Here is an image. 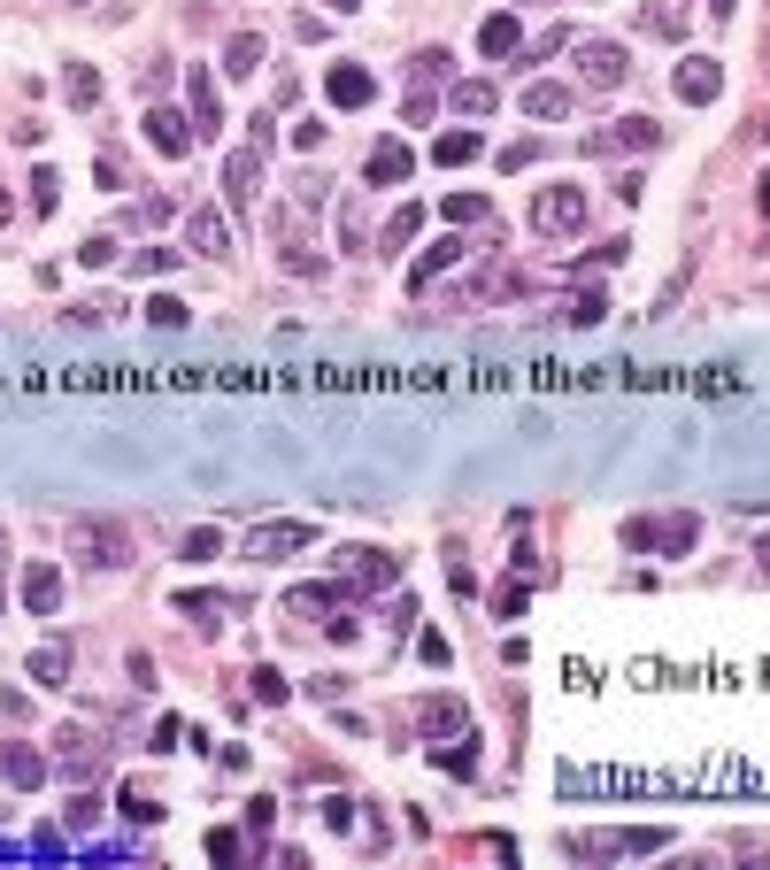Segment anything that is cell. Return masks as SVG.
I'll return each instance as SVG.
<instances>
[{"instance_id":"cell-45","label":"cell","mask_w":770,"mask_h":870,"mask_svg":"<svg viewBox=\"0 0 770 870\" xmlns=\"http://www.w3.org/2000/svg\"><path fill=\"white\" fill-rule=\"evenodd\" d=\"M416 655H424V663H455V647H447V632H424V640H416Z\"/></svg>"},{"instance_id":"cell-37","label":"cell","mask_w":770,"mask_h":870,"mask_svg":"<svg viewBox=\"0 0 770 870\" xmlns=\"http://www.w3.org/2000/svg\"><path fill=\"white\" fill-rule=\"evenodd\" d=\"M447 70H455V62H447V47H424V54L408 62V77H416V85H432V77H447Z\"/></svg>"},{"instance_id":"cell-42","label":"cell","mask_w":770,"mask_h":870,"mask_svg":"<svg viewBox=\"0 0 770 870\" xmlns=\"http://www.w3.org/2000/svg\"><path fill=\"white\" fill-rule=\"evenodd\" d=\"M162 216H169V201H154V193H147V201H131V209H124V224H131V231H139V224H162Z\"/></svg>"},{"instance_id":"cell-7","label":"cell","mask_w":770,"mask_h":870,"mask_svg":"<svg viewBox=\"0 0 770 870\" xmlns=\"http://www.w3.org/2000/svg\"><path fill=\"white\" fill-rule=\"evenodd\" d=\"M263 162H270V147H254V139H247V147L224 162V193H231V209H239V216L254 209V186H263Z\"/></svg>"},{"instance_id":"cell-51","label":"cell","mask_w":770,"mask_h":870,"mask_svg":"<svg viewBox=\"0 0 770 870\" xmlns=\"http://www.w3.org/2000/svg\"><path fill=\"white\" fill-rule=\"evenodd\" d=\"M270 817H278V802H270V794H254V802H247V824H254V832H270Z\"/></svg>"},{"instance_id":"cell-22","label":"cell","mask_w":770,"mask_h":870,"mask_svg":"<svg viewBox=\"0 0 770 870\" xmlns=\"http://www.w3.org/2000/svg\"><path fill=\"white\" fill-rule=\"evenodd\" d=\"M178 617H193L201 632H224V617H231V601H224V593H178Z\"/></svg>"},{"instance_id":"cell-16","label":"cell","mask_w":770,"mask_h":870,"mask_svg":"<svg viewBox=\"0 0 770 870\" xmlns=\"http://www.w3.org/2000/svg\"><path fill=\"white\" fill-rule=\"evenodd\" d=\"M463 254H470V247H463L455 231H447V239H432V247H424V263L408 270V286L424 293V286H432V278H440V270H455V263H463Z\"/></svg>"},{"instance_id":"cell-52","label":"cell","mask_w":770,"mask_h":870,"mask_svg":"<svg viewBox=\"0 0 770 870\" xmlns=\"http://www.w3.org/2000/svg\"><path fill=\"white\" fill-rule=\"evenodd\" d=\"M209 555H216V532H209V525H201V532H193V540H186V563H209Z\"/></svg>"},{"instance_id":"cell-13","label":"cell","mask_w":770,"mask_h":870,"mask_svg":"<svg viewBox=\"0 0 770 870\" xmlns=\"http://www.w3.org/2000/svg\"><path fill=\"white\" fill-rule=\"evenodd\" d=\"M147 139H154V154H193V124L178 116V109H147Z\"/></svg>"},{"instance_id":"cell-25","label":"cell","mask_w":770,"mask_h":870,"mask_svg":"<svg viewBox=\"0 0 770 870\" xmlns=\"http://www.w3.org/2000/svg\"><path fill=\"white\" fill-rule=\"evenodd\" d=\"M478 154H485V139H478V131H440V147H432V162H440V169H463V162H478Z\"/></svg>"},{"instance_id":"cell-1","label":"cell","mask_w":770,"mask_h":870,"mask_svg":"<svg viewBox=\"0 0 770 870\" xmlns=\"http://www.w3.org/2000/svg\"><path fill=\"white\" fill-rule=\"evenodd\" d=\"M70 555L93 563V570H124L131 563V532L116 525V516H77L70 525Z\"/></svg>"},{"instance_id":"cell-49","label":"cell","mask_w":770,"mask_h":870,"mask_svg":"<svg viewBox=\"0 0 770 870\" xmlns=\"http://www.w3.org/2000/svg\"><path fill=\"white\" fill-rule=\"evenodd\" d=\"M209 855H216V862H239L247 847H239V832H209Z\"/></svg>"},{"instance_id":"cell-9","label":"cell","mask_w":770,"mask_h":870,"mask_svg":"<svg viewBox=\"0 0 770 870\" xmlns=\"http://www.w3.org/2000/svg\"><path fill=\"white\" fill-rule=\"evenodd\" d=\"M670 85H678V101H686V109H709V101L724 93V70H717L709 54H686V62H678V77H670Z\"/></svg>"},{"instance_id":"cell-5","label":"cell","mask_w":770,"mask_h":870,"mask_svg":"<svg viewBox=\"0 0 770 870\" xmlns=\"http://www.w3.org/2000/svg\"><path fill=\"white\" fill-rule=\"evenodd\" d=\"M655 147H662V124L655 116H617L609 131L585 139V154H655Z\"/></svg>"},{"instance_id":"cell-46","label":"cell","mask_w":770,"mask_h":870,"mask_svg":"<svg viewBox=\"0 0 770 870\" xmlns=\"http://www.w3.org/2000/svg\"><path fill=\"white\" fill-rule=\"evenodd\" d=\"M316 817H324V824H331V832H348V824H355V802H339V794H331V802H324V809H316Z\"/></svg>"},{"instance_id":"cell-43","label":"cell","mask_w":770,"mask_h":870,"mask_svg":"<svg viewBox=\"0 0 770 870\" xmlns=\"http://www.w3.org/2000/svg\"><path fill=\"white\" fill-rule=\"evenodd\" d=\"M293 147L316 154V147H324V116H301V124H293Z\"/></svg>"},{"instance_id":"cell-31","label":"cell","mask_w":770,"mask_h":870,"mask_svg":"<svg viewBox=\"0 0 770 870\" xmlns=\"http://www.w3.org/2000/svg\"><path fill=\"white\" fill-rule=\"evenodd\" d=\"M31 678H39V685H62V678H70V647H62V640L39 647V655H31Z\"/></svg>"},{"instance_id":"cell-3","label":"cell","mask_w":770,"mask_h":870,"mask_svg":"<svg viewBox=\"0 0 770 870\" xmlns=\"http://www.w3.org/2000/svg\"><path fill=\"white\" fill-rule=\"evenodd\" d=\"M570 62H578V85H593V93H617L632 70V54L617 39H570Z\"/></svg>"},{"instance_id":"cell-20","label":"cell","mask_w":770,"mask_h":870,"mask_svg":"<svg viewBox=\"0 0 770 870\" xmlns=\"http://www.w3.org/2000/svg\"><path fill=\"white\" fill-rule=\"evenodd\" d=\"M224 77H263V31H231V47H224Z\"/></svg>"},{"instance_id":"cell-48","label":"cell","mask_w":770,"mask_h":870,"mask_svg":"<svg viewBox=\"0 0 770 870\" xmlns=\"http://www.w3.org/2000/svg\"><path fill=\"white\" fill-rule=\"evenodd\" d=\"M77 263H85V270H101V263H116V247H109V239H85V247H77Z\"/></svg>"},{"instance_id":"cell-8","label":"cell","mask_w":770,"mask_h":870,"mask_svg":"<svg viewBox=\"0 0 770 870\" xmlns=\"http://www.w3.org/2000/svg\"><path fill=\"white\" fill-rule=\"evenodd\" d=\"M339 578H348L355 593H386V585H401L393 555H378V547H348V555H339Z\"/></svg>"},{"instance_id":"cell-14","label":"cell","mask_w":770,"mask_h":870,"mask_svg":"<svg viewBox=\"0 0 770 870\" xmlns=\"http://www.w3.org/2000/svg\"><path fill=\"white\" fill-rule=\"evenodd\" d=\"M186 247H193V254H231V224H224V209H193V216H186Z\"/></svg>"},{"instance_id":"cell-26","label":"cell","mask_w":770,"mask_h":870,"mask_svg":"<svg viewBox=\"0 0 770 870\" xmlns=\"http://www.w3.org/2000/svg\"><path fill=\"white\" fill-rule=\"evenodd\" d=\"M0 778H9V786H39V778H47V755L9 747V755H0Z\"/></svg>"},{"instance_id":"cell-35","label":"cell","mask_w":770,"mask_h":870,"mask_svg":"<svg viewBox=\"0 0 770 870\" xmlns=\"http://www.w3.org/2000/svg\"><path fill=\"white\" fill-rule=\"evenodd\" d=\"M31 209H39V216L62 209V178H54V169H31Z\"/></svg>"},{"instance_id":"cell-40","label":"cell","mask_w":770,"mask_h":870,"mask_svg":"<svg viewBox=\"0 0 770 870\" xmlns=\"http://www.w3.org/2000/svg\"><path fill=\"white\" fill-rule=\"evenodd\" d=\"M124 817H131V824H162V802H154V794H139V786H131V794H124Z\"/></svg>"},{"instance_id":"cell-10","label":"cell","mask_w":770,"mask_h":870,"mask_svg":"<svg viewBox=\"0 0 770 870\" xmlns=\"http://www.w3.org/2000/svg\"><path fill=\"white\" fill-rule=\"evenodd\" d=\"M54 747H62V755H54V770L70 778V786H85V778L101 770V740H93V732H77V724H70V732H62Z\"/></svg>"},{"instance_id":"cell-12","label":"cell","mask_w":770,"mask_h":870,"mask_svg":"<svg viewBox=\"0 0 770 870\" xmlns=\"http://www.w3.org/2000/svg\"><path fill=\"white\" fill-rule=\"evenodd\" d=\"M348 578H331V585H293L286 593V608H293V617H339V608H348Z\"/></svg>"},{"instance_id":"cell-29","label":"cell","mask_w":770,"mask_h":870,"mask_svg":"<svg viewBox=\"0 0 770 870\" xmlns=\"http://www.w3.org/2000/svg\"><path fill=\"white\" fill-rule=\"evenodd\" d=\"M178 270V247H139L131 254V278H169Z\"/></svg>"},{"instance_id":"cell-17","label":"cell","mask_w":770,"mask_h":870,"mask_svg":"<svg viewBox=\"0 0 770 870\" xmlns=\"http://www.w3.org/2000/svg\"><path fill=\"white\" fill-rule=\"evenodd\" d=\"M493 101H501V85H493V77H463V85H447V109H455V116H493Z\"/></svg>"},{"instance_id":"cell-55","label":"cell","mask_w":770,"mask_h":870,"mask_svg":"<svg viewBox=\"0 0 770 870\" xmlns=\"http://www.w3.org/2000/svg\"><path fill=\"white\" fill-rule=\"evenodd\" d=\"M762 216H770V186H762Z\"/></svg>"},{"instance_id":"cell-54","label":"cell","mask_w":770,"mask_h":870,"mask_svg":"<svg viewBox=\"0 0 770 870\" xmlns=\"http://www.w3.org/2000/svg\"><path fill=\"white\" fill-rule=\"evenodd\" d=\"M0 224H9V193H0Z\"/></svg>"},{"instance_id":"cell-23","label":"cell","mask_w":770,"mask_h":870,"mask_svg":"<svg viewBox=\"0 0 770 870\" xmlns=\"http://www.w3.org/2000/svg\"><path fill=\"white\" fill-rule=\"evenodd\" d=\"M478 47H485V62H508L525 47V31H517V16H485V31H478Z\"/></svg>"},{"instance_id":"cell-15","label":"cell","mask_w":770,"mask_h":870,"mask_svg":"<svg viewBox=\"0 0 770 870\" xmlns=\"http://www.w3.org/2000/svg\"><path fill=\"white\" fill-rule=\"evenodd\" d=\"M24 608H31V617H54V608H62V570L54 563H31L24 570Z\"/></svg>"},{"instance_id":"cell-24","label":"cell","mask_w":770,"mask_h":870,"mask_svg":"<svg viewBox=\"0 0 770 870\" xmlns=\"http://www.w3.org/2000/svg\"><path fill=\"white\" fill-rule=\"evenodd\" d=\"M416 717H424V732H432V740H447V732H463V702H455V693H432V702H424Z\"/></svg>"},{"instance_id":"cell-4","label":"cell","mask_w":770,"mask_h":870,"mask_svg":"<svg viewBox=\"0 0 770 870\" xmlns=\"http://www.w3.org/2000/svg\"><path fill=\"white\" fill-rule=\"evenodd\" d=\"M532 231H540V239H578V231H585V193H578V186H540Z\"/></svg>"},{"instance_id":"cell-30","label":"cell","mask_w":770,"mask_h":870,"mask_svg":"<svg viewBox=\"0 0 770 870\" xmlns=\"http://www.w3.org/2000/svg\"><path fill=\"white\" fill-rule=\"evenodd\" d=\"M416 224H424V209H393V224H386V239H378V254H401V247L416 239Z\"/></svg>"},{"instance_id":"cell-44","label":"cell","mask_w":770,"mask_h":870,"mask_svg":"<svg viewBox=\"0 0 770 870\" xmlns=\"http://www.w3.org/2000/svg\"><path fill=\"white\" fill-rule=\"evenodd\" d=\"M339 239H348V247H363V201H348V209H339Z\"/></svg>"},{"instance_id":"cell-53","label":"cell","mask_w":770,"mask_h":870,"mask_svg":"<svg viewBox=\"0 0 770 870\" xmlns=\"http://www.w3.org/2000/svg\"><path fill=\"white\" fill-rule=\"evenodd\" d=\"M732 9H740V0H709V16H732Z\"/></svg>"},{"instance_id":"cell-18","label":"cell","mask_w":770,"mask_h":870,"mask_svg":"<svg viewBox=\"0 0 770 870\" xmlns=\"http://www.w3.org/2000/svg\"><path fill=\"white\" fill-rule=\"evenodd\" d=\"M578 109V93H570V85H525V116H540V124H555V116H570Z\"/></svg>"},{"instance_id":"cell-34","label":"cell","mask_w":770,"mask_h":870,"mask_svg":"<svg viewBox=\"0 0 770 870\" xmlns=\"http://www.w3.org/2000/svg\"><path fill=\"white\" fill-rule=\"evenodd\" d=\"M147 324H154V331H186V301L154 293V301H147Z\"/></svg>"},{"instance_id":"cell-2","label":"cell","mask_w":770,"mask_h":870,"mask_svg":"<svg viewBox=\"0 0 770 870\" xmlns=\"http://www.w3.org/2000/svg\"><path fill=\"white\" fill-rule=\"evenodd\" d=\"M694 540H702V525H694L686 508H670V516H632V525H624V547H632V555H686Z\"/></svg>"},{"instance_id":"cell-27","label":"cell","mask_w":770,"mask_h":870,"mask_svg":"<svg viewBox=\"0 0 770 870\" xmlns=\"http://www.w3.org/2000/svg\"><path fill=\"white\" fill-rule=\"evenodd\" d=\"M602 316H609V301H602V293H593V286L563 301V324H578V331H585V324H602Z\"/></svg>"},{"instance_id":"cell-33","label":"cell","mask_w":770,"mask_h":870,"mask_svg":"<svg viewBox=\"0 0 770 870\" xmlns=\"http://www.w3.org/2000/svg\"><path fill=\"white\" fill-rule=\"evenodd\" d=\"M432 762H440V770H455V778H470V770H478V740H455V747H432Z\"/></svg>"},{"instance_id":"cell-41","label":"cell","mask_w":770,"mask_h":870,"mask_svg":"<svg viewBox=\"0 0 770 870\" xmlns=\"http://www.w3.org/2000/svg\"><path fill=\"white\" fill-rule=\"evenodd\" d=\"M324 193H331V186L316 178V169H301V178H293V201H301V209H324Z\"/></svg>"},{"instance_id":"cell-6","label":"cell","mask_w":770,"mask_h":870,"mask_svg":"<svg viewBox=\"0 0 770 870\" xmlns=\"http://www.w3.org/2000/svg\"><path fill=\"white\" fill-rule=\"evenodd\" d=\"M301 547H316V525H254L247 532V563H286Z\"/></svg>"},{"instance_id":"cell-39","label":"cell","mask_w":770,"mask_h":870,"mask_svg":"<svg viewBox=\"0 0 770 870\" xmlns=\"http://www.w3.org/2000/svg\"><path fill=\"white\" fill-rule=\"evenodd\" d=\"M493 617H501V625H508V617H525V585H517V578H501V585H493Z\"/></svg>"},{"instance_id":"cell-36","label":"cell","mask_w":770,"mask_h":870,"mask_svg":"<svg viewBox=\"0 0 770 870\" xmlns=\"http://www.w3.org/2000/svg\"><path fill=\"white\" fill-rule=\"evenodd\" d=\"M247 693H254V702H263V709H278V702H286V678H278L270 663H263V670L247 678Z\"/></svg>"},{"instance_id":"cell-32","label":"cell","mask_w":770,"mask_h":870,"mask_svg":"<svg viewBox=\"0 0 770 870\" xmlns=\"http://www.w3.org/2000/svg\"><path fill=\"white\" fill-rule=\"evenodd\" d=\"M485 216H493L485 193H447V224H485Z\"/></svg>"},{"instance_id":"cell-47","label":"cell","mask_w":770,"mask_h":870,"mask_svg":"<svg viewBox=\"0 0 770 870\" xmlns=\"http://www.w3.org/2000/svg\"><path fill=\"white\" fill-rule=\"evenodd\" d=\"M525 162H540V139H517V147H501V169H525Z\"/></svg>"},{"instance_id":"cell-38","label":"cell","mask_w":770,"mask_h":870,"mask_svg":"<svg viewBox=\"0 0 770 870\" xmlns=\"http://www.w3.org/2000/svg\"><path fill=\"white\" fill-rule=\"evenodd\" d=\"M62 824H70V832H93V824H101V802H93V794H70Z\"/></svg>"},{"instance_id":"cell-28","label":"cell","mask_w":770,"mask_h":870,"mask_svg":"<svg viewBox=\"0 0 770 870\" xmlns=\"http://www.w3.org/2000/svg\"><path fill=\"white\" fill-rule=\"evenodd\" d=\"M62 101H70V109H93V101H101V77H93V70L77 62V70L62 77Z\"/></svg>"},{"instance_id":"cell-19","label":"cell","mask_w":770,"mask_h":870,"mask_svg":"<svg viewBox=\"0 0 770 870\" xmlns=\"http://www.w3.org/2000/svg\"><path fill=\"white\" fill-rule=\"evenodd\" d=\"M408 169H416V154H408L401 139L370 147V186H408Z\"/></svg>"},{"instance_id":"cell-21","label":"cell","mask_w":770,"mask_h":870,"mask_svg":"<svg viewBox=\"0 0 770 870\" xmlns=\"http://www.w3.org/2000/svg\"><path fill=\"white\" fill-rule=\"evenodd\" d=\"M186 101H193V124H201V131H216V124H224V101H216V77H209V70H193V77H186Z\"/></svg>"},{"instance_id":"cell-56","label":"cell","mask_w":770,"mask_h":870,"mask_svg":"<svg viewBox=\"0 0 770 870\" xmlns=\"http://www.w3.org/2000/svg\"><path fill=\"white\" fill-rule=\"evenodd\" d=\"M331 9H355V0H331Z\"/></svg>"},{"instance_id":"cell-50","label":"cell","mask_w":770,"mask_h":870,"mask_svg":"<svg viewBox=\"0 0 770 870\" xmlns=\"http://www.w3.org/2000/svg\"><path fill=\"white\" fill-rule=\"evenodd\" d=\"M348 685H355V678H339V670H324V678H316L308 693H316V702H339V693H348Z\"/></svg>"},{"instance_id":"cell-11","label":"cell","mask_w":770,"mask_h":870,"mask_svg":"<svg viewBox=\"0 0 770 870\" xmlns=\"http://www.w3.org/2000/svg\"><path fill=\"white\" fill-rule=\"evenodd\" d=\"M324 93H331V109H370V101H378V77H370L363 62H339V70L324 77Z\"/></svg>"}]
</instances>
